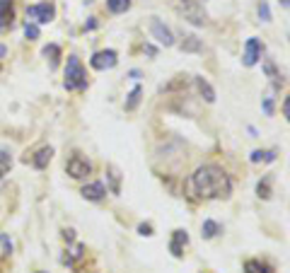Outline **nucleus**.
Wrapping results in <instances>:
<instances>
[{
	"mask_svg": "<svg viewBox=\"0 0 290 273\" xmlns=\"http://www.w3.org/2000/svg\"><path fill=\"white\" fill-rule=\"evenodd\" d=\"M179 49H181L184 54H201V51H203V41L199 39V36H194V34H184V36H181Z\"/></svg>",
	"mask_w": 290,
	"mask_h": 273,
	"instance_id": "f8f14e48",
	"label": "nucleus"
},
{
	"mask_svg": "<svg viewBox=\"0 0 290 273\" xmlns=\"http://www.w3.org/2000/svg\"><path fill=\"white\" fill-rule=\"evenodd\" d=\"M194 82H196V87H199V95H201L208 104H213V102H215V89L211 87V82H208L206 77H201V75L194 77Z\"/></svg>",
	"mask_w": 290,
	"mask_h": 273,
	"instance_id": "4468645a",
	"label": "nucleus"
},
{
	"mask_svg": "<svg viewBox=\"0 0 290 273\" xmlns=\"http://www.w3.org/2000/svg\"><path fill=\"white\" fill-rule=\"evenodd\" d=\"M107 179L112 181V186H109V189H112V194H119V191H121V172H119L114 164L107 167Z\"/></svg>",
	"mask_w": 290,
	"mask_h": 273,
	"instance_id": "dca6fc26",
	"label": "nucleus"
},
{
	"mask_svg": "<svg viewBox=\"0 0 290 273\" xmlns=\"http://www.w3.org/2000/svg\"><path fill=\"white\" fill-rule=\"evenodd\" d=\"M186 244H189V235H186V230H174L172 242H169V251L179 259V256L184 254V247H186Z\"/></svg>",
	"mask_w": 290,
	"mask_h": 273,
	"instance_id": "9d476101",
	"label": "nucleus"
},
{
	"mask_svg": "<svg viewBox=\"0 0 290 273\" xmlns=\"http://www.w3.org/2000/svg\"><path fill=\"white\" fill-rule=\"evenodd\" d=\"M184 17H186L191 24H196V27H203V24H206V12H203L201 3H189V5H184Z\"/></svg>",
	"mask_w": 290,
	"mask_h": 273,
	"instance_id": "6e6552de",
	"label": "nucleus"
},
{
	"mask_svg": "<svg viewBox=\"0 0 290 273\" xmlns=\"http://www.w3.org/2000/svg\"><path fill=\"white\" fill-rule=\"evenodd\" d=\"M82 196L87 198V201H102V198L107 196V186L102 184V181H92V184L82 186Z\"/></svg>",
	"mask_w": 290,
	"mask_h": 273,
	"instance_id": "ddd939ff",
	"label": "nucleus"
},
{
	"mask_svg": "<svg viewBox=\"0 0 290 273\" xmlns=\"http://www.w3.org/2000/svg\"><path fill=\"white\" fill-rule=\"evenodd\" d=\"M12 169V155L8 150H0V179L5 174H10Z\"/></svg>",
	"mask_w": 290,
	"mask_h": 273,
	"instance_id": "5701e85b",
	"label": "nucleus"
},
{
	"mask_svg": "<svg viewBox=\"0 0 290 273\" xmlns=\"http://www.w3.org/2000/svg\"><path fill=\"white\" fill-rule=\"evenodd\" d=\"M51 157H54V148H51V145L39 148V150L32 155V167H36V169H46L49 162H51Z\"/></svg>",
	"mask_w": 290,
	"mask_h": 273,
	"instance_id": "9b49d317",
	"label": "nucleus"
},
{
	"mask_svg": "<svg viewBox=\"0 0 290 273\" xmlns=\"http://www.w3.org/2000/svg\"><path fill=\"white\" fill-rule=\"evenodd\" d=\"M145 54H148V56H157V49L153 44H148V46H145Z\"/></svg>",
	"mask_w": 290,
	"mask_h": 273,
	"instance_id": "2f4dec72",
	"label": "nucleus"
},
{
	"mask_svg": "<svg viewBox=\"0 0 290 273\" xmlns=\"http://www.w3.org/2000/svg\"><path fill=\"white\" fill-rule=\"evenodd\" d=\"M27 17L36 24H49L56 17V8H54V3H36V5L27 8Z\"/></svg>",
	"mask_w": 290,
	"mask_h": 273,
	"instance_id": "7ed1b4c3",
	"label": "nucleus"
},
{
	"mask_svg": "<svg viewBox=\"0 0 290 273\" xmlns=\"http://www.w3.org/2000/svg\"><path fill=\"white\" fill-rule=\"evenodd\" d=\"M249 160L257 164V162H273L276 160V150H254L249 155Z\"/></svg>",
	"mask_w": 290,
	"mask_h": 273,
	"instance_id": "aec40b11",
	"label": "nucleus"
},
{
	"mask_svg": "<svg viewBox=\"0 0 290 273\" xmlns=\"http://www.w3.org/2000/svg\"><path fill=\"white\" fill-rule=\"evenodd\" d=\"M128 75L133 77V80H138V77H140V70H131V73H128Z\"/></svg>",
	"mask_w": 290,
	"mask_h": 273,
	"instance_id": "72a5a7b5",
	"label": "nucleus"
},
{
	"mask_svg": "<svg viewBox=\"0 0 290 273\" xmlns=\"http://www.w3.org/2000/svg\"><path fill=\"white\" fill-rule=\"evenodd\" d=\"M138 232H140V235H145V237H150V235H153V225H138Z\"/></svg>",
	"mask_w": 290,
	"mask_h": 273,
	"instance_id": "c85d7f7f",
	"label": "nucleus"
},
{
	"mask_svg": "<svg viewBox=\"0 0 290 273\" xmlns=\"http://www.w3.org/2000/svg\"><path fill=\"white\" fill-rule=\"evenodd\" d=\"M63 240L73 242V240H75V232H73V230H63Z\"/></svg>",
	"mask_w": 290,
	"mask_h": 273,
	"instance_id": "7c9ffc66",
	"label": "nucleus"
},
{
	"mask_svg": "<svg viewBox=\"0 0 290 273\" xmlns=\"http://www.w3.org/2000/svg\"><path fill=\"white\" fill-rule=\"evenodd\" d=\"M288 41H290V36H288Z\"/></svg>",
	"mask_w": 290,
	"mask_h": 273,
	"instance_id": "4c0bfd02",
	"label": "nucleus"
},
{
	"mask_svg": "<svg viewBox=\"0 0 290 273\" xmlns=\"http://www.w3.org/2000/svg\"><path fill=\"white\" fill-rule=\"evenodd\" d=\"M245 271L247 273H273V268L268 263L259 261V259H249V261H245Z\"/></svg>",
	"mask_w": 290,
	"mask_h": 273,
	"instance_id": "f3484780",
	"label": "nucleus"
},
{
	"mask_svg": "<svg viewBox=\"0 0 290 273\" xmlns=\"http://www.w3.org/2000/svg\"><path fill=\"white\" fill-rule=\"evenodd\" d=\"M15 20V0H0V32H8Z\"/></svg>",
	"mask_w": 290,
	"mask_h": 273,
	"instance_id": "1a4fd4ad",
	"label": "nucleus"
},
{
	"mask_svg": "<svg viewBox=\"0 0 290 273\" xmlns=\"http://www.w3.org/2000/svg\"><path fill=\"white\" fill-rule=\"evenodd\" d=\"M257 194H259V198H271V176L268 174L257 184Z\"/></svg>",
	"mask_w": 290,
	"mask_h": 273,
	"instance_id": "b1692460",
	"label": "nucleus"
},
{
	"mask_svg": "<svg viewBox=\"0 0 290 273\" xmlns=\"http://www.w3.org/2000/svg\"><path fill=\"white\" fill-rule=\"evenodd\" d=\"M66 169L73 179H82V176H87L89 172H92V164H89V160H85L82 155H73V157L68 160Z\"/></svg>",
	"mask_w": 290,
	"mask_h": 273,
	"instance_id": "423d86ee",
	"label": "nucleus"
},
{
	"mask_svg": "<svg viewBox=\"0 0 290 273\" xmlns=\"http://www.w3.org/2000/svg\"><path fill=\"white\" fill-rule=\"evenodd\" d=\"M261 107H264V114H266V116H273V97H266Z\"/></svg>",
	"mask_w": 290,
	"mask_h": 273,
	"instance_id": "cd10ccee",
	"label": "nucleus"
},
{
	"mask_svg": "<svg viewBox=\"0 0 290 273\" xmlns=\"http://www.w3.org/2000/svg\"><path fill=\"white\" fill-rule=\"evenodd\" d=\"M264 73L271 77V82H273V89H278L280 85H283V77H280V73L276 70V66H273L271 61H266V63H264Z\"/></svg>",
	"mask_w": 290,
	"mask_h": 273,
	"instance_id": "6ab92c4d",
	"label": "nucleus"
},
{
	"mask_svg": "<svg viewBox=\"0 0 290 273\" xmlns=\"http://www.w3.org/2000/svg\"><path fill=\"white\" fill-rule=\"evenodd\" d=\"M0 244H3V251H5V254H12V242L8 235H0Z\"/></svg>",
	"mask_w": 290,
	"mask_h": 273,
	"instance_id": "bb28decb",
	"label": "nucleus"
},
{
	"mask_svg": "<svg viewBox=\"0 0 290 273\" xmlns=\"http://www.w3.org/2000/svg\"><path fill=\"white\" fill-rule=\"evenodd\" d=\"M44 56L49 58V68L54 70V68L58 66V58H61V49H58L56 44H49V46L44 49Z\"/></svg>",
	"mask_w": 290,
	"mask_h": 273,
	"instance_id": "412c9836",
	"label": "nucleus"
},
{
	"mask_svg": "<svg viewBox=\"0 0 290 273\" xmlns=\"http://www.w3.org/2000/svg\"><path fill=\"white\" fill-rule=\"evenodd\" d=\"M261 54H264V44L259 41L257 36H249L245 44V54H242V63H245L247 68L257 66L259 58H261Z\"/></svg>",
	"mask_w": 290,
	"mask_h": 273,
	"instance_id": "20e7f679",
	"label": "nucleus"
},
{
	"mask_svg": "<svg viewBox=\"0 0 290 273\" xmlns=\"http://www.w3.org/2000/svg\"><path fill=\"white\" fill-rule=\"evenodd\" d=\"M107 8L114 15H121V12H126L131 8V0H107Z\"/></svg>",
	"mask_w": 290,
	"mask_h": 273,
	"instance_id": "4be33fe9",
	"label": "nucleus"
},
{
	"mask_svg": "<svg viewBox=\"0 0 290 273\" xmlns=\"http://www.w3.org/2000/svg\"><path fill=\"white\" fill-rule=\"evenodd\" d=\"M24 36H27L29 41L39 39V27H36V24H27V27H24Z\"/></svg>",
	"mask_w": 290,
	"mask_h": 273,
	"instance_id": "a878e982",
	"label": "nucleus"
},
{
	"mask_svg": "<svg viewBox=\"0 0 290 273\" xmlns=\"http://www.w3.org/2000/svg\"><path fill=\"white\" fill-rule=\"evenodd\" d=\"M119 63V54L114 49H107V51H97V54L89 58V66L94 70H109Z\"/></svg>",
	"mask_w": 290,
	"mask_h": 273,
	"instance_id": "39448f33",
	"label": "nucleus"
},
{
	"mask_svg": "<svg viewBox=\"0 0 290 273\" xmlns=\"http://www.w3.org/2000/svg\"><path fill=\"white\" fill-rule=\"evenodd\" d=\"M5 54H8V49H5V46L0 44V61H3V56H5Z\"/></svg>",
	"mask_w": 290,
	"mask_h": 273,
	"instance_id": "f704fd0d",
	"label": "nucleus"
},
{
	"mask_svg": "<svg viewBox=\"0 0 290 273\" xmlns=\"http://www.w3.org/2000/svg\"><path fill=\"white\" fill-rule=\"evenodd\" d=\"M189 191L196 198L203 201H213V198H230L232 194V179L218 164H203L194 174L189 176Z\"/></svg>",
	"mask_w": 290,
	"mask_h": 273,
	"instance_id": "f257e3e1",
	"label": "nucleus"
},
{
	"mask_svg": "<svg viewBox=\"0 0 290 273\" xmlns=\"http://www.w3.org/2000/svg\"><path fill=\"white\" fill-rule=\"evenodd\" d=\"M140 97H143V87H140V85H135V87L131 89L128 99H126V111H135V107L140 104Z\"/></svg>",
	"mask_w": 290,
	"mask_h": 273,
	"instance_id": "a211bd4d",
	"label": "nucleus"
},
{
	"mask_svg": "<svg viewBox=\"0 0 290 273\" xmlns=\"http://www.w3.org/2000/svg\"><path fill=\"white\" fill-rule=\"evenodd\" d=\"M39 273H46V271H39Z\"/></svg>",
	"mask_w": 290,
	"mask_h": 273,
	"instance_id": "e433bc0d",
	"label": "nucleus"
},
{
	"mask_svg": "<svg viewBox=\"0 0 290 273\" xmlns=\"http://www.w3.org/2000/svg\"><path fill=\"white\" fill-rule=\"evenodd\" d=\"M150 32H153V36L157 39V44L174 46V34H172V29H169V27L162 22V20L153 17V22H150Z\"/></svg>",
	"mask_w": 290,
	"mask_h": 273,
	"instance_id": "0eeeda50",
	"label": "nucleus"
},
{
	"mask_svg": "<svg viewBox=\"0 0 290 273\" xmlns=\"http://www.w3.org/2000/svg\"><path fill=\"white\" fill-rule=\"evenodd\" d=\"M220 232H223V225H220V222H215V220H203V228H201L203 240H213V237L220 235Z\"/></svg>",
	"mask_w": 290,
	"mask_h": 273,
	"instance_id": "2eb2a0df",
	"label": "nucleus"
},
{
	"mask_svg": "<svg viewBox=\"0 0 290 273\" xmlns=\"http://www.w3.org/2000/svg\"><path fill=\"white\" fill-rule=\"evenodd\" d=\"M283 116L288 119V123H290V95L285 97V102H283Z\"/></svg>",
	"mask_w": 290,
	"mask_h": 273,
	"instance_id": "c756f323",
	"label": "nucleus"
},
{
	"mask_svg": "<svg viewBox=\"0 0 290 273\" xmlns=\"http://www.w3.org/2000/svg\"><path fill=\"white\" fill-rule=\"evenodd\" d=\"M259 17H261V22H271V8H268L266 0L259 3Z\"/></svg>",
	"mask_w": 290,
	"mask_h": 273,
	"instance_id": "393cba45",
	"label": "nucleus"
},
{
	"mask_svg": "<svg viewBox=\"0 0 290 273\" xmlns=\"http://www.w3.org/2000/svg\"><path fill=\"white\" fill-rule=\"evenodd\" d=\"M280 5H283V8H288V10H290V0H280Z\"/></svg>",
	"mask_w": 290,
	"mask_h": 273,
	"instance_id": "c9c22d12",
	"label": "nucleus"
},
{
	"mask_svg": "<svg viewBox=\"0 0 290 273\" xmlns=\"http://www.w3.org/2000/svg\"><path fill=\"white\" fill-rule=\"evenodd\" d=\"M63 85H66V89H70V92H82V89L87 87V73H85V68H82V61H80L75 54L68 56Z\"/></svg>",
	"mask_w": 290,
	"mask_h": 273,
	"instance_id": "f03ea898",
	"label": "nucleus"
},
{
	"mask_svg": "<svg viewBox=\"0 0 290 273\" xmlns=\"http://www.w3.org/2000/svg\"><path fill=\"white\" fill-rule=\"evenodd\" d=\"M94 27H97L94 17H89V22H85V32H87V29H94Z\"/></svg>",
	"mask_w": 290,
	"mask_h": 273,
	"instance_id": "473e14b6",
	"label": "nucleus"
}]
</instances>
